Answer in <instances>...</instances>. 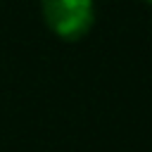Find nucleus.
<instances>
[{"label": "nucleus", "instance_id": "f257e3e1", "mask_svg": "<svg viewBox=\"0 0 152 152\" xmlns=\"http://www.w3.org/2000/svg\"><path fill=\"white\" fill-rule=\"evenodd\" d=\"M40 10L48 28L64 40L86 36L95 19V0H40Z\"/></svg>", "mask_w": 152, "mask_h": 152}, {"label": "nucleus", "instance_id": "f03ea898", "mask_svg": "<svg viewBox=\"0 0 152 152\" xmlns=\"http://www.w3.org/2000/svg\"><path fill=\"white\" fill-rule=\"evenodd\" d=\"M147 2H152V0H147Z\"/></svg>", "mask_w": 152, "mask_h": 152}]
</instances>
